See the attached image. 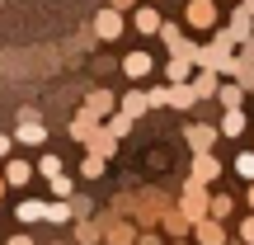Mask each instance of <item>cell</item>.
Here are the masks:
<instances>
[{"label": "cell", "instance_id": "4", "mask_svg": "<svg viewBox=\"0 0 254 245\" xmlns=\"http://www.w3.org/2000/svg\"><path fill=\"white\" fill-rule=\"evenodd\" d=\"M198 241H202V245H221L226 236H221V227H217V222H202V227H198Z\"/></svg>", "mask_w": 254, "mask_h": 245}, {"label": "cell", "instance_id": "9", "mask_svg": "<svg viewBox=\"0 0 254 245\" xmlns=\"http://www.w3.org/2000/svg\"><path fill=\"white\" fill-rule=\"evenodd\" d=\"M28 174H33V170H28L24 161H14V165L5 170V184H28Z\"/></svg>", "mask_w": 254, "mask_h": 245}, {"label": "cell", "instance_id": "12", "mask_svg": "<svg viewBox=\"0 0 254 245\" xmlns=\"http://www.w3.org/2000/svg\"><path fill=\"white\" fill-rule=\"evenodd\" d=\"M221 132H226V137L245 132V118H240V109H231V113H226V123H221Z\"/></svg>", "mask_w": 254, "mask_h": 245}, {"label": "cell", "instance_id": "8", "mask_svg": "<svg viewBox=\"0 0 254 245\" xmlns=\"http://www.w3.org/2000/svg\"><path fill=\"white\" fill-rule=\"evenodd\" d=\"M146 104H151L146 94H127V99H123V113H127V118H136V113H146Z\"/></svg>", "mask_w": 254, "mask_h": 245}, {"label": "cell", "instance_id": "14", "mask_svg": "<svg viewBox=\"0 0 254 245\" xmlns=\"http://www.w3.org/2000/svg\"><path fill=\"white\" fill-rule=\"evenodd\" d=\"M236 170L245 174V179H254V151H245V156H240V161H236Z\"/></svg>", "mask_w": 254, "mask_h": 245}, {"label": "cell", "instance_id": "23", "mask_svg": "<svg viewBox=\"0 0 254 245\" xmlns=\"http://www.w3.org/2000/svg\"><path fill=\"white\" fill-rule=\"evenodd\" d=\"M0 193H5V179H0Z\"/></svg>", "mask_w": 254, "mask_h": 245}, {"label": "cell", "instance_id": "10", "mask_svg": "<svg viewBox=\"0 0 254 245\" xmlns=\"http://www.w3.org/2000/svg\"><path fill=\"white\" fill-rule=\"evenodd\" d=\"M165 76H170V81H174V85H179V81H184V76H189V57H174V62H170V66H165Z\"/></svg>", "mask_w": 254, "mask_h": 245}, {"label": "cell", "instance_id": "11", "mask_svg": "<svg viewBox=\"0 0 254 245\" xmlns=\"http://www.w3.org/2000/svg\"><path fill=\"white\" fill-rule=\"evenodd\" d=\"M38 217H47L43 203H19V222H38Z\"/></svg>", "mask_w": 254, "mask_h": 245}, {"label": "cell", "instance_id": "7", "mask_svg": "<svg viewBox=\"0 0 254 245\" xmlns=\"http://www.w3.org/2000/svg\"><path fill=\"white\" fill-rule=\"evenodd\" d=\"M85 109H90V113H109V109H113V99H109L104 90H94L90 99H85Z\"/></svg>", "mask_w": 254, "mask_h": 245}, {"label": "cell", "instance_id": "24", "mask_svg": "<svg viewBox=\"0 0 254 245\" xmlns=\"http://www.w3.org/2000/svg\"><path fill=\"white\" fill-rule=\"evenodd\" d=\"M250 203H254V189H250Z\"/></svg>", "mask_w": 254, "mask_h": 245}, {"label": "cell", "instance_id": "21", "mask_svg": "<svg viewBox=\"0 0 254 245\" xmlns=\"http://www.w3.org/2000/svg\"><path fill=\"white\" fill-rule=\"evenodd\" d=\"M9 245H28V236H14V241H9Z\"/></svg>", "mask_w": 254, "mask_h": 245}, {"label": "cell", "instance_id": "2", "mask_svg": "<svg viewBox=\"0 0 254 245\" xmlns=\"http://www.w3.org/2000/svg\"><path fill=\"white\" fill-rule=\"evenodd\" d=\"M19 142L38 146V142H43V123H38V118H19Z\"/></svg>", "mask_w": 254, "mask_h": 245}, {"label": "cell", "instance_id": "6", "mask_svg": "<svg viewBox=\"0 0 254 245\" xmlns=\"http://www.w3.org/2000/svg\"><path fill=\"white\" fill-rule=\"evenodd\" d=\"M136 28H141V33H160V19H155V9H136Z\"/></svg>", "mask_w": 254, "mask_h": 245}, {"label": "cell", "instance_id": "5", "mask_svg": "<svg viewBox=\"0 0 254 245\" xmlns=\"http://www.w3.org/2000/svg\"><path fill=\"white\" fill-rule=\"evenodd\" d=\"M189 14H193V24H212V19H217V9H212L207 0H193V9H189Z\"/></svg>", "mask_w": 254, "mask_h": 245}, {"label": "cell", "instance_id": "16", "mask_svg": "<svg viewBox=\"0 0 254 245\" xmlns=\"http://www.w3.org/2000/svg\"><path fill=\"white\" fill-rule=\"evenodd\" d=\"M43 174H52V179H57V174H62V161H57V156H43Z\"/></svg>", "mask_w": 254, "mask_h": 245}, {"label": "cell", "instance_id": "18", "mask_svg": "<svg viewBox=\"0 0 254 245\" xmlns=\"http://www.w3.org/2000/svg\"><path fill=\"white\" fill-rule=\"evenodd\" d=\"M160 38H165V43L174 47V43H179V28H174V24H160Z\"/></svg>", "mask_w": 254, "mask_h": 245}, {"label": "cell", "instance_id": "17", "mask_svg": "<svg viewBox=\"0 0 254 245\" xmlns=\"http://www.w3.org/2000/svg\"><path fill=\"white\" fill-rule=\"evenodd\" d=\"M47 217H52V222H66V217H71V208H66V203H57V208H47Z\"/></svg>", "mask_w": 254, "mask_h": 245}, {"label": "cell", "instance_id": "1", "mask_svg": "<svg viewBox=\"0 0 254 245\" xmlns=\"http://www.w3.org/2000/svg\"><path fill=\"white\" fill-rule=\"evenodd\" d=\"M123 71L127 76H146V71H151V57H146V52H127L123 57Z\"/></svg>", "mask_w": 254, "mask_h": 245}, {"label": "cell", "instance_id": "15", "mask_svg": "<svg viewBox=\"0 0 254 245\" xmlns=\"http://www.w3.org/2000/svg\"><path fill=\"white\" fill-rule=\"evenodd\" d=\"M52 193H57V198H66V193H71V179H66V174H57V179H52Z\"/></svg>", "mask_w": 254, "mask_h": 245}, {"label": "cell", "instance_id": "3", "mask_svg": "<svg viewBox=\"0 0 254 245\" xmlns=\"http://www.w3.org/2000/svg\"><path fill=\"white\" fill-rule=\"evenodd\" d=\"M94 28H99V38H118L123 24H118V14H113V9H104V14L94 19Z\"/></svg>", "mask_w": 254, "mask_h": 245}, {"label": "cell", "instance_id": "20", "mask_svg": "<svg viewBox=\"0 0 254 245\" xmlns=\"http://www.w3.org/2000/svg\"><path fill=\"white\" fill-rule=\"evenodd\" d=\"M0 156H9V137H0Z\"/></svg>", "mask_w": 254, "mask_h": 245}, {"label": "cell", "instance_id": "19", "mask_svg": "<svg viewBox=\"0 0 254 245\" xmlns=\"http://www.w3.org/2000/svg\"><path fill=\"white\" fill-rule=\"evenodd\" d=\"M240 236H245V245H254V217H245V227H240Z\"/></svg>", "mask_w": 254, "mask_h": 245}, {"label": "cell", "instance_id": "13", "mask_svg": "<svg viewBox=\"0 0 254 245\" xmlns=\"http://www.w3.org/2000/svg\"><path fill=\"white\" fill-rule=\"evenodd\" d=\"M170 104H179V109H189V104H193V90H184V85H174V90H170Z\"/></svg>", "mask_w": 254, "mask_h": 245}, {"label": "cell", "instance_id": "22", "mask_svg": "<svg viewBox=\"0 0 254 245\" xmlns=\"http://www.w3.org/2000/svg\"><path fill=\"white\" fill-rule=\"evenodd\" d=\"M245 9H250V14H254V0H245Z\"/></svg>", "mask_w": 254, "mask_h": 245}]
</instances>
